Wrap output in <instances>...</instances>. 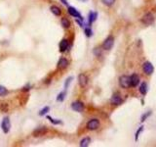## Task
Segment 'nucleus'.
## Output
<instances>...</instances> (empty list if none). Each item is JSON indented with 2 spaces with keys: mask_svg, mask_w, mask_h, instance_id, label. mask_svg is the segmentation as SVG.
<instances>
[{
  "mask_svg": "<svg viewBox=\"0 0 156 147\" xmlns=\"http://www.w3.org/2000/svg\"><path fill=\"white\" fill-rule=\"evenodd\" d=\"M90 142H91L90 137H85V138H83L81 141H80V146H81V147H87V146H89Z\"/></svg>",
  "mask_w": 156,
  "mask_h": 147,
  "instance_id": "obj_18",
  "label": "nucleus"
},
{
  "mask_svg": "<svg viewBox=\"0 0 156 147\" xmlns=\"http://www.w3.org/2000/svg\"><path fill=\"white\" fill-rule=\"evenodd\" d=\"M94 52H95V54H96L97 56H100V55H101V51H100V50L98 51V48H96V49H95V51H94Z\"/></svg>",
  "mask_w": 156,
  "mask_h": 147,
  "instance_id": "obj_30",
  "label": "nucleus"
},
{
  "mask_svg": "<svg viewBox=\"0 0 156 147\" xmlns=\"http://www.w3.org/2000/svg\"><path fill=\"white\" fill-rule=\"evenodd\" d=\"M151 114H152V112H151V111H149V112H146V113L143 114V115L141 117V122H145V121L151 115Z\"/></svg>",
  "mask_w": 156,
  "mask_h": 147,
  "instance_id": "obj_21",
  "label": "nucleus"
},
{
  "mask_svg": "<svg viewBox=\"0 0 156 147\" xmlns=\"http://www.w3.org/2000/svg\"><path fill=\"white\" fill-rule=\"evenodd\" d=\"M67 48H68V41L67 39H63L60 42V50H61V52L67 51Z\"/></svg>",
  "mask_w": 156,
  "mask_h": 147,
  "instance_id": "obj_14",
  "label": "nucleus"
},
{
  "mask_svg": "<svg viewBox=\"0 0 156 147\" xmlns=\"http://www.w3.org/2000/svg\"><path fill=\"white\" fill-rule=\"evenodd\" d=\"M47 132V129L45 127H38L36 129L33 131V136H44L45 134Z\"/></svg>",
  "mask_w": 156,
  "mask_h": 147,
  "instance_id": "obj_12",
  "label": "nucleus"
},
{
  "mask_svg": "<svg viewBox=\"0 0 156 147\" xmlns=\"http://www.w3.org/2000/svg\"><path fill=\"white\" fill-rule=\"evenodd\" d=\"M63 1V3L65 4V5H67V0H61Z\"/></svg>",
  "mask_w": 156,
  "mask_h": 147,
  "instance_id": "obj_31",
  "label": "nucleus"
},
{
  "mask_svg": "<svg viewBox=\"0 0 156 147\" xmlns=\"http://www.w3.org/2000/svg\"><path fill=\"white\" fill-rule=\"evenodd\" d=\"M154 22V16L151 13H146L143 18H141V23L146 26H150Z\"/></svg>",
  "mask_w": 156,
  "mask_h": 147,
  "instance_id": "obj_3",
  "label": "nucleus"
},
{
  "mask_svg": "<svg viewBox=\"0 0 156 147\" xmlns=\"http://www.w3.org/2000/svg\"><path fill=\"white\" fill-rule=\"evenodd\" d=\"M100 127V121L98 119H92L87 123V129L90 130H96Z\"/></svg>",
  "mask_w": 156,
  "mask_h": 147,
  "instance_id": "obj_2",
  "label": "nucleus"
},
{
  "mask_svg": "<svg viewBox=\"0 0 156 147\" xmlns=\"http://www.w3.org/2000/svg\"><path fill=\"white\" fill-rule=\"evenodd\" d=\"M101 2H103V4H105V6H112L113 4H114L115 0H101Z\"/></svg>",
  "mask_w": 156,
  "mask_h": 147,
  "instance_id": "obj_20",
  "label": "nucleus"
},
{
  "mask_svg": "<svg viewBox=\"0 0 156 147\" xmlns=\"http://www.w3.org/2000/svg\"><path fill=\"white\" fill-rule=\"evenodd\" d=\"M78 82H79V84L81 87L86 86L87 84H88V78H87V76L84 75V74L79 75V77H78Z\"/></svg>",
  "mask_w": 156,
  "mask_h": 147,
  "instance_id": "obj_10",
  "label": "nucleus"
},
{
  "mask_svg": "<svg viewBox=\"0 0 156 147\" xmlns=\"http://www.w3.org/2000/svg\"><path fill=\"white\" fill-rule=\"evenodd\" d=\"M85 34L87 35V36H92V34H93V32H92V30L90 28H85Z\"/></svg>",
  "mask_w": 156,
  "mask_h": 147,
  "instance_id": "obj_26",
  "label": "nucleus"
},
{
  "mask_svg": "<svg viewBox=\"0 0 156 147\" xmlns=\"http://www.w3.org/2000/svg\"><path fill=\"white\" fill-rule=\"evenodd\" d=\"M148 91V85L146 82H143L141 84V86H139V92H141L143 95H145Z\"/></svg>",
  "mask_w": 156,
  "mask_h": 147,
  "instance_id": "obj_15",
  "label": "nucleus"
},
{
  "mask_svg": "<svg viewBox=\"0 0 156 147\" xmlns=\"http://www.w3.org/2000/svg\"><path fill=\"white\" fill-rule=\"evenodd\" d=\"M47 119H48V120L52 123V124H54V125H60V124H61V121L53 119V118H52V117H49V116L47 117Z\"/></svg>",
  "mask_w": 156,
  "mask_h": 147,
  "instance_id": "obj_22",
  "label": "nucleus"
},
{
  "mask_svg": "<svg viewBox=\"0 0 156 147\" xmlns=\"http://www.w3.org/2000/svg\"><path fill=\"white\" fill-rule=\"evenodd\" d=\"M68 13H69L70 15L72 16V17H74V18H78V19H79V20L83 21V18H82L81 14H80L79 12H78L75 8H73V7H68Z\"/></svg>",
  "mask_w": 156,
  "mask_h": 147,
  "instance_id": "obj_9",
  "label": "nucleus"
},
{
  "mask_svg": "<svg viewBox=\"0 0 156 147\" xmlns=\"http://www.w3.org/2000/svg\"><path fill=\"white\" fill-rule=\"evenodd\" d=\"M1 127H2V130H3L5 134L9 132V130H10V127H11V123H10V120H9L8 117L4 118L3 121H2Z\"/></svg>",
  "mask_w": 156,
  "mask_h": 147,
  "instance_id": "obj_6",
  "label": "nucleus"
},
{
  "mask_svg": "<svg viewBox=\"0 0 156 147\" xmlns=\"http://www.w3.org/2000/svg\"><path fill=\"white\" fill-rule=\"evenodd\" d=\"M7 89L5 88L4 86H2V85H0V96H3L5 95V94H7Z\"/></svg>",
  "mask_w": 156,
  "mask_h": 147,
  "instance_id": "obj_25",
  "label": "nucleus"
},
{
  "mask_svg": "<svg viewBox=\"0 0 156 147\" xmlns=\"http://www.w3.org/2000/svg\"><path fill=\"white\" fill-rule=\"evenodd\" d=\"M143 130V127H141L139 129H138V131L136 132V140H138L139 136V134H141V131Z\"/></svg>",
  "mask_w": 156,
  "mask_h": 147,
  "instance_id": "obj_27",
  "label": "nucleus"
},
{
  "mask_svg": "<svg viewBox=\"0 0 156 147\" xmlns=\"http://www.w3.org/2000/svg\"><path fill=\"white\" fill-rule=\"evenodd\" d=\"M1 110L3 111V112H5V111L8 110V106L5 105V103H3V104H2V106H1Z\"/></svg>",
  "mask_w": 156,
  "mask_h": 147,
  "instance_id": "obj_29",
  "label": "nucleus"
},
{
  "mask_svg": "<svg viewBox=\"0 0 156 147\" xmlns=\"http://www.w3.org/2000/svg\"><path fill=\"white\" fill-rule=\"evenodd\" d=\"M119 84L122 88H129V87L131 86L129 76H121L119 79Z\"/></svg>",
  "mask_w": 156,
  "mask_h": 147,
  "instance_id": "obj_1",
  "label": "nucleus"
},
{
  "mask_svg": "<svg viewBox=\"0 0 156 147\" xmlns=\"http://www.w3.org/2000/svg\"><path fill=\"white\" fill-rule=\"evenodd\" d=\"M122 102L123 99L121 98V96L118 93L113 94V96L111 97V103L113 105H120V104H122Z\"/></svg>",
  "mask_w": 156,
  "mask_h": 147,
  "instance_id": "obj_11",
  "label": "nucleus"
},
{
  "mask_svg": "<svg viewBox=\"0 0 156 147\" xmlns=\"http://www.w3.org/2000/svg\"><path fill=\"white\" fill-rule=\"evenodd\" d=\"M139 77L137 74H133V75L130 77V82H131V86L133 87H136L138 86L139 84Z\"/></svg>",
  "mask_w": 156,
  "mask_h": 147,
  "instance_id": "obj_8",
  "label": "nucleus"
},
{
  "mask_svg": "<svg viewBox=\"0 0 156 147\" xmlns=\"http://www.w3.org/2000/svg\"><path fill=\"white\" fill-rule=\"evenodd\" d=\"M65 93H67L65 90L63 91V92H61V93L58 95V97H57V100H58V101H63V99H65Z\"/></svg>",
  "mask_w": 156,
  "mask_h": 147,
  "instance_id": "obj_23",
  "label": "nucleus"
},
{
  "mask_svg": "<svg viewBox=\"0 0 156 147\" xmlns=\"http://www.w3.org/2000/svg\"><path fill=\"white\" fill-rule=\"evenodd\" d=\"M72 80V78L70 77V78H68V79L67 80V82H65V90L67 89V87H68V85H69L70 84V82Z\"/></svg>",
  "mask_w": 156,
  "mask_h": 147,
  "instance_id": "obj_28",
  "label": "nucleus"
},
{
  "mask_svg": "<svg viewBox=\"0 0 156 147\" xmlns=\"http://www.w3.org/2000/svg\"><path fill=\"white\" fill-rule=\"evenodd\" d=\"M50 10H51V12H52V13H53L55 16H60L61 14V9L59 8L58 6H55V5H54V6H51Z\"/></svg>",
  "mask_w": 156,
  "mask_h": 147,
  "instance_id": "obj_16",
  "label": "nucleus"
},
{
  "mask_svg": "<svg viewBox=\"0 0 156 147\" xmlns=\"http://www.w3.org/2000/svg\"><path fill=\"white\" fill-rule=\"evenodd\" d=\"M143 72H145V75H147V76L152 75L153 72H154V68H153L152 64H151L150 62H145V64H143Z\"/></svg>",
  "mask_w": 156,
  "mask_h": 147,
  "instance_id": "obj_5",
  "label": "nucleus"
},
{
  "mask_svg": "<svg viewBox=\"0 0 156 147\" xmlns=\"http://www.w3.org/2000/svg\"><path fill=\"white\" fill-rule=\"evenodd\" d=\"M61 26H63V28H68L70 27L69 20H67V18H63V19H61Z\"/></svg>",
  "mask_w": 156,
  "mask_h": 147,
  "instance_id": "obj_19",
  "label": "nucleus"
},
{
  "mask_svg": "<svg viewBox=\"0 0 156 147\" xmlns=\"http://www.w3.org/2000/svg\"><path fill=\"white\" fill-rule=\"evenodd\" d=\"M113 44H114V38H113V36H108L107 38L105 40V42H103V48L105 49V50H110V49L112 48Z\"/></svg>",
  "mask_w": 156,
  "mask_h": 147,
  "instance_id": "obj_4",
  "label": "nucleus"
},
{
  "mask_svg": "<svg viewBox=\"0 0 156 147\" xmlns=\"http://www.w3.org/2000/svg\"><path fill=\"white\" fill-rule=\"evenodd\" d=\"M82 1H85V2H86V1H87V0H82Z\"/></svg>",
  "mask_w": 156,
  "mask_h": 147,
  "instance_id": "obj_32",
  "label": "nucleus"
},
{
  "mask_svg": "<svg viewBox=\"0 0 156 147\" xmlns=\"http://www.w3.org/2000/svg\"><path fill=\"white\" fill-rule=\"evenodd\" d=\"M97 17H98V13L97 12H90L89 14V24H92L95 22Z\"/></svg>",
  "mask_w": 156,
  "mask_h": 147,
  "instance_id": "obj_17",
  "label": "nucleus"
},
{
  "mask_svg": "<svg viewBox=\"0 0 156 147\" xmlns=\"http://www.w3.org/2000/svg\"><path fill=\"white\" fill-rule=\"evenodd\" d=\"M71 108L76 112H82L84 109V104L81 101H75L71 104Z\"/></svg>",
  "mask_w": 156,
  "mask_h": 147,
  "instance_id": "obj_7",
  "label": "nucleus"
},
{
  "mask_svg": "<svg viewBox=\"0 0 156 147\" xmlns=\"http://www.w3.org/2000/svg\"><path fill=\"white\" fill-rule=\"evenodd\" d=\"M68 66V61L65 58H61L58 62V68L60 70H63Z\"/></svg>",
  "mask_w": 156,
  "mask_h": 147,
  "instance_id": "obj_13",
  "label": "nucleus"
},
{
  "mask_svg": "<svg viewBox=\"0 0 156 147\" xmlns=\"http://www.w3.org/2000/svg\"><path fill=\"white\" fill-rule=\"evenodd\" d=\"M49 111H50V108H49L48 106H46V107H44L41 111H40V112H39V115H40V116H43V115H45V114L48 113Z\"/></svg>",
  "mask_w": 156,
  "mask_h": 147,
  "instance_id": "obj_24",
  "label": "nucleus"
}]
</instances>
